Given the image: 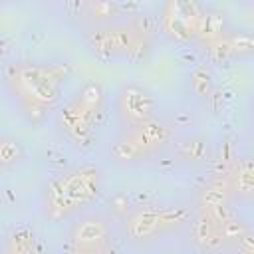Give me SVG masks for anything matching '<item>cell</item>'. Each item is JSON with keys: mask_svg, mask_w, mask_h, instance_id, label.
Here are the masks:
<instances>
[{"mask_svg": "<svg viewBox=\"0 0 254 254\" xmlns=\"http://www.w3.org/2000/svg\"><path fill=\"white\" fill-rule=\"evenodd\" d=\"M190 240L194 246H198L200 250H218L224 246V238L220 234V224L202 208H198V212L190 218Z\"/></svg>", "mask_w": 254, "mask_h": 254, "instance_id": "cell-10", "label": "cell"}, {"mask_svg": "<svg viewBox=\"0 0 254 254\" xmlns=\"http://www.w3.org/2000/svg\"><path fill=\"white\" fill-rule=\"evenodd\" d=\"M103 177L97 165H77L54 179L42 190V212L50 222H60L83 212L101 192Z\"/></svg>", "mask_w": 254, "mask_h": 254, "instance_id": "cell-1", "label": "cell"}, {"mask_svg": "<svg viewBox=\"0 0 254 254\" xmlns=\"http://www.w3.org/2000/svg\"><path fill=\"white\" fill-rule=\"evenodd\" d=\"M6 2H16V0H0V4H6Z\"/></svg>", "mask_w": 254, "mask_h": 254, "instance_id": "cell-23", "label": "cell"}, {"mask_svg": "<svg viewBox=\"0 0 254 254\" xmlns=\"http://www.w3.org/2000/svg\"><path fill=\"white\" fill-rule=\"evenodd\" d=\"M234 244H236L240 254H254V234L250 232V228L242 236H238Z\"/></svg>", "mask_w": 254, "mask_h": 254, "instance_id": "cell-21", "label": "cell"}, {"mask_svg": "<svg viewBox=\"0 0 254 254\" xmlns=\"http://www.w3.org/2000/svg\"><path fill=\"white\" fill-rule=\"evenodd\" d=\"M189 218L190 208L185 204H143L131 208L125 214L123 228L131 242L145 244L181 228L189 222Z\"/></svg>", "mask_w": 254, "mask_h": 254, "instance_id": "cell-4", "label": "cell"}, {"mask_svg": "<svg viewBox=\"0 0 254 254\" xmlns=\"http://www.w3.org/2000/svg\"><path fill=\"white\" fill-rule=\"evenodd\" d=\"M109 208H111L115 214L125 216V214L131 210V206H129V198H127L125 194H115V196L109 200Z\"/></svg>", "mask_w": 254, "mask_h": 254, "instance_id": "cell-22", "label": "cell"}, {"mask_svg": "<svg viewBox=\"0 0 254 254\" xmlns=\"http://www.w3.org/2000/svg\"><path fill=\"white\" fill-rule=\"evenodd\" d=\"M202 14L204 8L200 0H165L161 10V30L173 42H192L196 38Z\"/></svg>", "mask_w": 254, "mask_h": 254, "instance_id": "cell-6", "label": "cell"}, {"mask_svg": "<svg viewBox=\"0 0 254 254\" xmlns=\"http://www.w3.org/2000/svg\"><path fill=\"white\" fill-rule=\"evenodd\" d=\"M220 224V234H222V238H224V244H234L236 242V238L238 236H242L246 230H248V226L236 216V214H232V216H228L226 220H222V222H218Z\"/></svg>", "mask_w": 254, "mask_h": 254, "instance_id": "cell-19", "label": "cell"}, {"mask_svg": "<svg viewBox=\"0 0 254 254\" xmlns=\"http://www.w3.org/2000/svg\"><path fill=\"white\" fill-rule=\"evenodd\" d=\"M181 155L185 159H189V161H202L208 155V143L204 139H189L183 145Z\"/></svg>", "mask_w": 254, "mask_h": 254, "instance_id": "cell-20", "label": "cell"}, {"mask_svg": "<svg viewBox=\"0 0 254 254\" xmlns=\"http://www.w3.org/2000/svg\"><path fill=\"white\" fill-rule=\"evenodd\" d=\"M228 32H230L228 16L222 10H204L194 40H198L200 44H206V42H212L216 38H222Z\"/></svg>", "mask_w": 254, "mask_h": 254, "instance_id": "cell-13", "label": "cell"}, {"mask_svg": "<svg viewBox=\"0 0 254 254\" xmlns=\"http://www.w3.org/2000/svg\"><path fill=\"white\" fill-rule=\"evenodd\" d=\"M230 198H232V190H230V185H228V177L224 173V175L214 177L200 190L198 208L210 210V208H216V206H224V204H230Z\"/></svg>", "mask_w": 254, "mask_h": 254, "instance_id": "cell-12", "label": "cell"}, {"mask_svg": "<svg viewBox=\"0 0 254 254\" xmlns=\"http://www.w3.org/2000/svg\"><path fill=\"white\" fill-rule=\"evenodd\" d=\"M189 83H190V89L194 91V95H198L200 99H208L214 91V75L206 64H200L190 71Z\"/></svg>", "mask_w": 254, "mask_h": 254, "instance_id": "cell-17", "label": "cell"}, {"mask_svg": "<svg viewBox=\"0 0 254 254\" xmlns=\"http://www.w3.org/2000/svg\"><path fill=\"white\" fill-rule=\"evenodd\" d=\"M69 248L77 254H105L113 248L109 222L99 212L79 216L69 228Z\"/></svg>", "mask_w": 254, "mask_h": 254, "instance_id": "cell-7", "label": "cell"}, {"mask_svg": "<svg viewBox=\"0 0 254 254\" xmlns=\"http://www.w3.org/2000/svg\"><path fill=\"white\" fill-rule=\"evenodd\" d=\"M24 147L16 137L0 135V169H14L24 161Z\"/></svg>", "mask_w": 254, "mask_h": 254, "instance_id": "cell-16", "label": "cell"}, {"mask_svg": "<svg viewBox=\"0 0 254 254\" xmlns=\"http://www.w3.org/2000/svg\"><path fill=\"white\" fill-rule=\"evenodd\" d=\"M228 42L232 50V58H248L254 52V36L250 30H238V32H228Z\"/></svg>", "mask_w": 254, "mask_h": 254, "instance_id": "cell-18", "label": "cell"}, {"mask_svg": "<svg viewBox=\"0 0 254 254\" xmlns=\"http://www.w3.org/2000/svg\"><path fill=\"white\" fill-rule=\"evenodd\" d=\"M226 177L232 196H238L242 200H250L254 196V163L250 157L236 159Z\"/></svg>", "mask_w": 254, "mask_h": 254, "instance_id": "cell-11", "label": "cell"}, {"mask_svg": "<svg viewBox=\"0 0 254 254\" xmlns=\"http://www.w3.org/2000/svg\"><path fill=\"white\" fill-rule=\"evenodd\" d=\"M85 42L99 58H127L131 62L143 60L151 50L145 30L137 28L135 24L121 22H103L91 26L85 32Z\"/></svg>", "mask_w": 254, "mask_h": 254, "instance_id": "cell-3", "label": "cell"}, {"mask_svg": "<svg viewBox=\"0 0 254 254\" xmlns=\"http://www.w3.org/2000/svg\"><path fill=\"white\" fill-rule=\"evenodd\" d=\"M115 109L123 127H135L157 117V99L141 85H127L117 93Z\"/></svg>", "mask_w": 254, "mask_h": 254, "instance_id": "cell-8", "label": "cell"}, {"mask_svg": "<svg viewBox=\"0 0 254 254\" xmlns=\"http://www.w3.org/2000/svg\"><path fill=\"white\" fill-rule=\"evenodd\" d=\"M56 119H58V127L62 129V133L73 145H77L81 149L91 147V143L95 139V125H97L99 117H95L93 113L83 109L77 101L69 99L65 105L60 107Z\"/></svg>", "mask_w": 254, "mask_h": 254, "instance_id": "cell-9", "label": "cell"}, {"mask_svg": "<svg viewBox=\"0 0 254 254\" xmlns=\"http://www.w3.org/2000/svg\"><path fill=\"white\" fill-rule=\"evenodd\" d=\"M173 139V129L165 121L153 117L141 125L125 127V131L111 143L109 157L115 163H137L163 149Z\"/></svg>", "mask_w": 254, "mask_h": 254, "instance_id": "cell-5", "label": "cell"}, {"mask_svg": "<svg viewBox=\"0 0 254 254\" xmlns=\"http://www.w3.org/2000/svg\"><path fill=\"white\" fill-rule=\"evenodd\" d=\"M73 101H77L83 109H87L89 113H93L95 117H99L103 113L105 107V93L101 83L97 81H85L73 95Z\"/></svg>", "mask_w": 254, "mask_h": 254, "instance_id": "cell-14", "label": "cell"}, {"mask_svg": "<svg viewBox=\"0 0 254 254\" xmlns=\"http://www.w3.org/2000/svg\"><path fill=\"white\" fill-rule=\"evenodd\" d=\"M69 75L65 62L32 64L22 62L6 69V81L26 109L46 111L60 101L62 83Z\"/></svg>", "mask_w": 254, "mask_h": 254, "instance_id": "cell-2", "label": "cell"}, {"mask_svg": "<svg viewBox=\"0 0 254 254\" xmlns=\"http://www.w3.org/2000/svg\"><path fill=\"white\" fill-rule=\"evenodd\" d=\"M34 248H36V234L30 226H18L16 230H12L4 246L8 254H26L32 252Z\"/></svg>", "mask_w": 254, "mask_h": 254, "instance_id": "cell-15", "label": "cell"}]
</instances>
